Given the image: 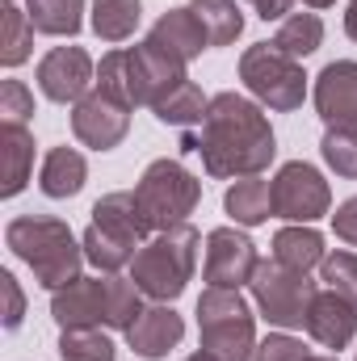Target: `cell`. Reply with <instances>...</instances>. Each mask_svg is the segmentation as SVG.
Returning a JSON list of instances; mask_svg holds the SVG:
<instances>
[{
    "instance_id": "27",
    "label": "cell",
    "mask_w": 357,
    "mask_h": 361,
    "mask_svg": "<svg viewBox=\"0 0 357 361\" xmlns=\"http://www.w3.org/2000/svg\"><path fill=\"white\" fill-rule=\"evenodd\" d=\"M189 8L198 13L210 47H231L244 34V13L236 0H189Z\"/></svg>"
},
{
    "instance_id": "13",
    "label": "cell",
    "mask_w": 357,
    "mask_h": 361,
    "mask_svg": "<svg viewBox=\"0 0 357 361\" xmlns=\"http://www.w3.org/2000/svg\"><path fill=\"white\" fill-rule=\"evenodd\" d=\"M126 76H131V105H156L164 92H173L185 76V63L152 47L147 38L139 47H126Z\"/></svg>"
},
{
    "instance_id": "16",
    "label": "cell",
    "mask_w": 357,
    "mask_h": 361,
    "mask_svg": "<svg viewBox=\"0 0 357 361\" xmlns=\"http://www.w3.org/2000/svg\"><path fill=\"white\" fill-rule=\"evenodd\" d=\"M303 328H307V336L315 345L341 353V349L353 345V336H357V307L349 298H341L337 290H320L311 298V311H307V324Z\"/></svg>"
},
{
    "instance_id": "43",
    "label": "cell",
    "mask_w": 357,
    "mask_h": 361,
    "mask_svg": "<svg viewBox=\"0 0 357 361\" xmlns=\"http://www.w3.org/2000/svg\"><path fill=\"white\" fill-rule=\"evenodd\" d=\"M353 361H357V357H353Z\"/></svg>"
},
{
    "instance_id": "40",
    "label": "cell",
    "mask_w": 357,
    "mask_h": 361,
    "mask_svg": "<svg viewBox=\"0 0 357 361\" xmlns=\"http://www.w3.org/2000/svg\"><path fill=\"white\" fill-rule=\"evenodd\" d=\"M307 8H328V4H337V0H303Z\"/></svg>"
},
{
    "instance_id": "23",
    "label": "cell",
    "mask_w": 357,
    "mask_h": 361,
    "mask_svg": "<svg viewBox=\"0 0 357 361\" xmlns=\"http://www.w3.org/2000/svg\"><path fill=\"white\" fill-rule=\"evenodd\" d=\"M320 42H324V21H320V13H290V17L277 25V34L269 38L273 51H282V55H290V59H298V63H303L307 55H315Z\"/></svg>"
},
{
    "instance_id": "34",
    "label": "cell",
    "mask_w": 357,
    "mask_h": 361,
    "mask_svg": "<svg viewBox=\"0 0 357 361\" xmlns=\"http://www.w3.org/2000/svg\"><path fill=\"white\" fill-rule=\"evenodd\" d=\"M307 357H311V349L303 341H294L290 332H273L265 341H257V353H253V361H307Z\"/></svg>"
},
{
    "instance_id": "6",
    "label": "cell",
    "mask_w": 357,
    "mask_h": 361,
    "mask_svg": "<svg viewBox=\"0 0 357 361\" xmlns=\"http://www.w3.org/2000/svg\"><path fill=\"white\" fill-rule=\"evenodd\" d=\"M135 197H139L152 231H169L177 223H189V214L202 197V180L181 160H152L135 185Z\"/></svg>"
},
{
    "instance_id": "17",
    "label": "cell",
    "mask_w": 357,
    "mask_h": 361,
    "mask_svg": "<svg viewBox=\"0 0 357 361\" xmlns=\"http://www.w3.org/2000/svg\"><path fill=\"white\" fill-rule=\"evenodd\" d=\"M181 336H185V319L173 311V302H152V307H143V315L126 328V345L147 361L169 357L181 345Z\"/></svg>"
},
{
    "instance_id": "10",
    "label": "cell",
    "mask_w": 357,
    "mask_h": 361,
    "mask_svg": "<svg viewBox=\"0 0 357 361\" xmlns=\"http://www.w3.org/2000/svg\"><path fill=\"white\" fill-rule=\"evenodd\" d=\"M261 265L257 257V244L236 231V227H214L206 235V261H202V277L206 286H219V290H240L253 281V273Z\"/></svg>"
},
{
    "instance_id": "22",
    "label": "cell",
    "mask_w": 357,
    "mask_h": 361,
    "mask_svg": "<svg viewBox=\"0 0 357 361\" xmlns=\"http://www.w3.org/2000/svg\"><path fill=\"white\" fill-rule=\"evenodd\" d=\"M223 206H227V214H231L236 227H261L269 214H273V180L240 177L231 189H227Z\"/></svg>"
},
{
    "instance_id": "35",
    "label": "cell",
    "mask_w": 357,
    "mask_h": 361,
    "mask_svg": "<svg viewBox=\"0 0 357 361\" xmlns=\"http://www.w3.org/2000/svg\"><path fill=\"white\" fill-rule=\"evenodd\" d=\"M0 290H4V328L13 332V328H21V319H25V294H21L17 277L8 269L0 273Z\"/></svg>"
},
{
    "instance_id": "24",
    "label": "cell",
    "mask_w": 357,
    "mask_h": 361,
    "mask_svg": "<svg viewBox=\"0 0 357 361\" xmlns=\"http://www.w3.org/2000/svg\"><path fill=\"white\" fill-rule=\"evenodd\" d=\"M25 13L38 34L72 38L85 25V0H25Z\"/></svg>"
},
{
    "instance_id": "1",
    "label": "cell",
    "mask_w": 357,
    "mask_h": 361,
    "mask_svg": "<svg viewBox=\"0 0 357 361\" xmlns=\"http://www.w3.org/2000/svg\"><path fill=\"white\" fill-rule=\"evenodd\" d=\"M185 147L198 152L202 169L219 180L261 177L277 156V139H273L265 109L240 92L210 97V109L198 126V139H189Z\"/></svg>"
},
{
    "instance_id": "42",
    "label": "cell",
    "mask_w": 357,
    "mask_h": 361,
    "mask_svg": "<svg viewBox=\"0 0 357 361\" xmlns=\"http://www.w3.org/2000/svg\"><path fill=\"white\" fill-rule=\"evenodd\" d=\"M8 4H17V0H8Z\"/></svg>"
},
{
    "instance_id": "37",
    "label": "cell",
    "mask_w": 357,
    "mask_h": 361,
    "mask_svg": "<svg viewBox=\"0 0 357 361\" xmlns=\"http://www.w3.org/2000/svg\"><path fill=\"white\" fill-rule=\"evenodd\" d=\"M248 4H253L257 17H265V21H286L290 8H294V0H248Z\"/></svg>"
},
{
    "instance_id": "33",
    "label": "cell",
    "mask_w": 357,
    "mask_h": 361,
    "mask_svg": "<svg viewBox=\"0 0 357 361\" xmlns=\"http://www.w3.org/2000/svg\"><path fill=\"white\" fill-rule=\"evenodd\" d=\"M34 118V92L25 89V80H4L0 85V126H30Z\"/></svg>"
},
{
    "instance_id": "19",
    "label": "cell",
    "mask_w": 357,
    "mask_h": 361,
    "mask_svg": "<svg viewBox=\"0 0 357 361\" xmlns=\"http://www.w3.org/2000/svg\"><path fill=\"white\" fill-rule=\"evenodd\" d=\"M0 197H17L34 177V135L25 126H0Z\"/></svg>"
},
{
    "instance_id": "14",
    "label": "cell",
    "mask_w": 357,
    "mask_h": 361,
    "mask_svg": "<svg viewBox=\"0 0 357 361\" xmlns=\"http://www.w3.org/2000/svg\"><path fill=\"white\" fill-rule=\"evenodd\" d=\"M126 130H131V109L118 105V101L105 97V92L92 89L89 97H80V101L72 105V135H76L85 147H92V152L118 147V143L126 139Z\"/></svg>"
},
{
    "instance_id": "39",
    "label": "cell",
    "mask_w": 357,
    "mask_h": 361,
    "mask_svg": "<svg viewBox=\"0 0 357 361\" xmlns=\"http://www.w3.org/2000/svg\"><path fill=\"white\" fill-rule=\"evenodd\" d=\"M185 361H219V357H214V353H206V349H198V353H189Z\"/></svg>"
},
{
    "instance_id": "9",
    "label": "cell",
    "mask_w": 357,
    "mask_h": 361,
    "mask_svg": "<svg viewBox=\"0 0 357 361\" xmlns=\"http://www.w3.org/2000/svg\"><path fill=\"white\" fill-rule=\"evenodd\" d=\"M332 210V189L324 173L307 160H290L273 177V219L286 223H315Z\"/></svg>"
},
{
    "instance_id": "28",
    "label": "cell",
    "mask_w": 357,
    "mask_h": 361,
    "mask_svg": "<svg viewBox=\"0 0 357 361\" xmlns=\"http://www.w3.org/2000/svg\"><path fill=\"white\" fill-rule=\"evenodd\" d=\"M34 21L25 8L17 4H4V21H0V63L4 68H21L30 55H34Z\"/></svg>"
},
{
    "instance_id": "5",
    "label": "cell",
    "mask_w": 357,
    "mask_h": 361,
    "mask_svg": "<svg viewBox=\"0 0 357 361\" xmlns=\"http://www.w3.org/2000/svg\"><path fill=\"white\" fill-rule=\"evenodd\" d=\"M198 332L206 353L219 361H253L257 353V315L240 290L206 286L198 298Z\"/></svg>"
},
{
    "instance_id": "20",
    "label": "cell",
    "mask_w": 357,
    "mask_h": 361,
    "mask_svg": "<svg viewBox=\"0 0 357 361\" xmlns=\"http://www.w3.org/2000/svg\"><path fill=\"white\" fill-rule=\"evenodd\" d=\"M89 180V164L76 147H51L42 156V169H38V189L47 197H76Z\"/></svg>"
},
{
    "instance_id": "29",
    "label": "cell",
    "mask_w": 357,
    "mask_h": 361,
    "mask_svg": "<svg viewBox=\"0 0 357 361\" xmlns=\"http://www.w3.org/2000/svg\"><path fill=\"white\" fill-rule=\"evenodd\" d=\"M114 341L105 328H63L59 332V357L63 361H114Z\"/></svg>"
},
{
    "instance_id": "18",
    "label": "cell",
    "mask_w": 357,
    "mask_h": 361,
    "mask_svg": "<svg viewBox=\"0 0 357 361\" xmlns=\"http://www.w3.org/2000/svg\"><path fill=\"white\" fill-rule=\"evenodd\" d=\"M147 42L152 47H160L164 55H173L181 63H189V59H198L206 47H210V38H206V30H202V21H198V13L185 4V8H169L152 30H147Z\"/></svg>"
},
{
    "instance_id": "11",
    "label": "cell",
    "mask_w": 357,
    "mask_h": 361,
    "mask_svg": "<svg viewBox=\"0 0 357 361\" xmlns=\"http://www.w3.org/2000/svg\"><path fill=\"white\" fill-rule=\"evenodd\" d=\"M51 319L63 328H109V273L76 277L63 290H51Z\"/></svg>"
},
{
    "instance_id": "12",
    "label": "cell",
    "mask_w": 357,
    "mask_h": 361,
    "mask_svg": "<svg viewBox=\"0 0 357 361\" xmlns=\"http://www.w3.org/2000/svg\"><path fill=\"white\" fill-rule=\"evenodd\" d=\"M92 85H97V68L85 47H55L38 63V89L55 105H76L80 97L92 92Z\"/></svg>"
},
{
    "instance_id": "25",
    "label": "cell",
    "mask_w": 357,
    "mask_h": 361,
    "mask_svg": "<svg viewBox=\"0 0 357 361\" xmlns=\"http://www.w3.org/2000/svg\"><path fill=\"white\" fill-rule=\"evenodd\" d=\"M206 109H210V97L198 89L193 80H181L177 89L164 92V97L152 105V114H156L164 126H202Z\"/></svg>"
},
{
    "instance_id": "30",
    "label": "cell",
    "mask_w": 357,
    "mask_h": 361,
    "mask_svg": "<svg viewBox=\"0 0 357 361\" xmlns=\"http://www.w3.org/2000/svg\"><path fill=\"white\" fill-rule=\"evenodd\" d=\"M324 164L345 180H357V126H328L324 130Z\"/></svg>"
},
{
    "instance_id": "8",
    "label": "cell",
    "mask_w": 357,
    "mask_h": 361,
    "mask_svg": "<svg viewBox=\"0 0 357 361\" xmlns=\"http://www.w3.org/2000/svg\"><path fill=\"white\" fill-rule=\"evenodd\" d=\"M248 290H253L257 311L265 315L273 328H282V332L286 328H303L307 311H311V298L320 294L307 273L290 269L282 261H261L257 273H253V281H248Z\"/></svg>"
},
{
    "instance_id": "3",
    "label": "cell",
    "mask_w": 357,
    "mask_h": 361,
    "mask_svg": "<svg viewBox=\"0 0 357 361\" xmlns=\"http://www.w3.org/2000/svg\"><path fill=\"white\" fill-rule=\"evenodd\" d=\"M156 231H152L135 189H118V193H105L92 206V223L80 235V244H85V261L97 273H118V269H131L135 252Z\"/></svg>"
},
{
    "instance_id": "2",
    "label": "cell",
    "mask_w": 357,
    "mask_h": 361,
    "mask_svg": "<svg viewBox=\"0 0 357 361\" xmlns=\"http://www.w3.org/2000/svg\"><path fill=\"white\" fill-rule=\"evenodd\" d=\"M4 244L17 261L34 269V281L47 290H63L85 269V244L72 235L63 219H42V214H21L4 227Z\"/></svg>"
},
{
    "instance_id": "31",
    "label": "cell",
    "mask_w": 357,
    "mask_h": 361,
    "mask_svg": "<svg viewBox=\"0 0 357 361\" xmlns=\"http://www.w3.org/2000/svg\"><path fill=\"white\" fill-rule=\"evenodd\" d=\"M320 281L324 290H337L341 298H349L357 307V257L353 252H328L320 265Z\"/></svg>"
},
{
    "instance_id": "4",
    "label": "cell",
    "mask_w": 357,
    "mask_h": 361,
    "mask_svg": "<svg viewBox=\"0 0 357 361\" xmlns=\"http://www.w3.org/2000/svg\"><path fill=\"white\" fill-rule=\"evenodd\" d=\"M198 227L177 223L169 231H156L131 261V281L152 298V302H173L189 286L193 265H198Z\"/></svg>"
},
{
    "instance_id": "32",
    "label": "cell",
    "mask_w": 357,
    "mask_h": 361,
    "mask_svg": "<svg viewBox=\"0 0 357 361\" xmlns=\"http://www.w3.org/2000/svg\"><path fill=\"white\" fill-rule=\"evenodd\" d=\"M97 92L114 97L118 105L135 109L131 105V76H126V51H109L101 63H97Z\"/></svg>"
},
{
    "instance_id": "36",
    "label": "cell",
    "mask_w": 357,
    "mask_h": 361,
    "mask_svg": "<svg viewBox=\"0 0 357 361\" xmlns=\"http://www.w3.org/2000/svg\"><path fill=\"white\" fill-rule=\"evenodd\" d=\"M332 231H337V240H345L349 248H357V197H349V202L337 206V214H332Z\"/></svg>"
},
{
    "instance_id": "15",
    "label": "cell",
    "mask_w": 357,
    "mask_h": 361,
    "mask_svg": "<svg viewBox=\"0 0 357 361\" xmlns=\"http://www.w3.org/2000/svg\"><path fill=\"white\" fill-rule=\"evenodd\" d=\"M315 114L324 118V126H357V63L353 59H337L315 76Z\"/></svg>"
},
{
    "instance_id": "26",
    "label": "cell",
    "mask_w": 357,
    "mask_h": 361,
    "mask_svg": "<svg viewBox=\"0 0 357 361\" xmlns=\"http://www.w3.org/2000/svg\"><path fill=\"white\" fill-rule=\"evenodd\" d=\"M143 0H92V34L101 42H126L139 30Z\"/></svg>"
},
{
    "instance_id": "21",
    "label": "cell",
    "mask_w": 357,
    "mask_h": 361,
    "mask_svg": "<svg viewBox=\"0 0 357 361\" xmlns=\"http://www.w3.org/2000/svg\"><path fill=\"white\" fill-rule=\"evenodd\" d=\"M324 257H328V248H324V235L311 227V223H290V227H282L277 235H273V261H282V265H290V269H320L324 265Z\"/></svg>"
},
{
    "instance_id": "41",
    "label": "cell",
    "mask_w": 357,
    "mask_h": 361,
    "mask_svg": "<svg viewBox=\"0 0 357 361\" xmlns=\"http://www.w3.org/2000/svg\"><path fill=\"white\" fill-rule=\"evenodd\" d=\"M307 361H337V357H332V353H311Z\"/></svg>"
},
{
    "instance_id": "7",
    "label": "cell",
    "mask_w": 357,
    "mask_h": 361,
    "mask_svg": "<svg viewBox=\"0 0 357 361\" xmlns=\"http://www.w3.org/2000/svg\"><path fill=\"white\" fill-rule=\"evenodd\" d=\"M240 80L248 85V92L261 105L277 109V114H290V109H298L307 101V72H303V63L282 55V51H273L269 42H257V47H248L240 55Z\"/></svg>"
},
{
    "instance_id": "38",
    "label": "cell",
    "mask_w": 357,
    "mask_h": 361,
    "mask_svg": "<svg viewBox=\"0 0 357 361\" xmlns=\"http://www.w3.org/2000/svg\"><path fill=\"white\" fill-rule=\"evenodd\" d=\"M345 34L357 42V0H349V8H345Z\"/></svg>"
}]
</instances>
